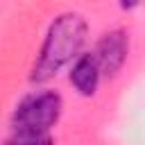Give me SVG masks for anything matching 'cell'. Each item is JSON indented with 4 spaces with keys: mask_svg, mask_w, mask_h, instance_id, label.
I'll use <instances>...</instances> for the list:
<instances>
[{
    "mask_svg": "<svg viewBox=\"0 0 145 145\" xmlns=\"http://www.w3.org/2000/svg\"><path fill=\"white\" fill-rule=\"evenodd\" d=\"M63 111V100L52 88L27 93L11 113V129L20 131H50Z\"/></svg>",
    "mask_w": 145,
    "mask_h": 145,
    "instance_id": "cell-2",
    "label": "cell"
},
{
    "mask_svg": "<svg viewBox=\"0 0 145 145\" xmlns=\"http://www.w3.org/2000/svg\"><path fill=\"white\" fill-rule=\"evenodd\" d=\"M5 145H54V138L50 131H20L11 129V134L5 138Z\"/></svg>",
    "mask_w": 145,
    "mask_h": 145,
    "instance_id": "cell-5",
    "label": "cell"
},
{
    "mask_svg": "<svg viewBox=\"0 0 145 145\" xmlns=\"http://www.w3.org/2000/svg\"><path fill=\"white\" fill-rule=\"evenodd\" d=\"M102 68L100 61L95 57V52H82L72 63H70V72H68V82L72 84V88L82 95V97H93L97 93L100 79H102Z\"/></svg>",
    "mask_w": 145,
    "mask_h": 145,
    "instance_id": "cell-4",
    "label": "cell"
},
{
    "mask_svg": "<svg viewBox=\"0 0 145 145\" xmlns=\"http://www.w3.org/2000/svg\"><path fill=\"white\" fill-rule=\"evenodd\" d=\"M118 5H120L122 9H134V7L138 5V0H118Z\"/></svg>",
    "mask_w": 145,
    "mask_h": 145,
    "instance_id": "cell-6",
    "label": "cell"
},
{
    "mask_svg": "<svg viewBox=\"0 0 145 145\" xmlns=\"http://www.w3.org/2000/svg\"><path fill=\"white\" fill-rule=\"evenodd\" d=\"M93 52H95V57L100 61L102 75L104 77H116L122 70V66H125V61L129 57V36H127V32L125 29L104 32L97 39Z\"/></svg>",
    "mask_w": 145,
    "mask_h": 145,
    "instance_id": "cell-3",
    "label": "cell"
},
{
    "mask_svg": "<svg viewBox=\"0 0 145 145\" xmlns=\"http://www.w3.org/2000/svg\"><path fill=\"white\" fill-rule=\"evenodd\" d=\"M86 36H88V23L82 14L77 11L59 14L45 32L29 79L34 84H45L52 77H57L61 68H66L82 54Z\"/></svg>",
    "mask_w": 145,
    "mask_h": 145,
    "instance_id": "cell-1",
    "label": "cell"
}]
</instances>
